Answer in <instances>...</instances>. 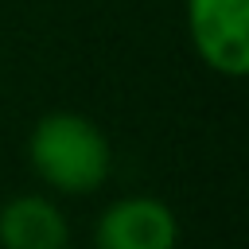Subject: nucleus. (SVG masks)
I'll return each instance as SVG.
<instances>
[{
    "label": "nucleus",
    "mask_w": 249,
    "mask_h": 249,
    "mask_svg": "<svg viewBox=\"0 0 249 249\" xmlns=\"http://www.w3.org/2000/svg\"><path fill=\"white\" fill-rule=\"evenodd\" d=\"M70 218L54 195L19 191L0 202V249H66Z\"/></svg>",
    "instance_id": "20e7f679"
},
{
    "label": "nucleus",
    "mask_w": 249,
    "mask_h": 249,
    "mask_svg": "<svg viewBox=\"0 0 249 249\" xmlns=\"http://www.w3.org/2000/svg\"><path fill=\"white\" fill-rule=\"evenodd\" d=\"M27 167L51 195L82 198L105 187L113 171V144L105 128L74 109L43 113L27 132Z\"/></svg>",
    "instance_id": "f257e3e1"
},
{
    "label": "nucleus",
    "mask_w": 249,
    "mask_h": 249,
    "mask_svg": "<svg viewBox=\"0 0 249 249\" xmlns=\"http://www.w3.org/2000/svg\"><path fill=\"white\" fill-rule=\"evenodd\" d=\"M187 39L218 78L249 74V0H183Z\"/></svg>",
    "instance_id": "f03ea898"
},
{
    "label": "nucleus",
    "mask_w": 249,
    "mask_h": 249,
    "mask_svg": "<svg viewBox=\"0 0 249 249\" xmlns=\"http://www.w3.org/2000/svg\"><path fill=\"white\" fill-rule=\"evenodd\" d=\"M93 249H179V218L156 195H121L97 214Z\"/></svg>",
    "instance_id": "7ed1b4c3"
}]
</instances>
